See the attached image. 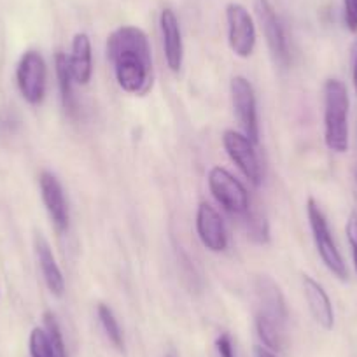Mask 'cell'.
<instances>
[{"label":"cell","mask_w":357,"mask_h":357,"mask_svg":"<svg viewBox=\"0 0 357 357\" xmlns=\"http://www.w3.org/2000/svg\"><path fill=\"white\" fill-rule=\"evenodd\" d=\"M116 82L128 95L144 97L153 88V54L142 29L123 25L109 36L105 46Z\"/></svg>","instance_id":"6da1fadb"},{"label":"cell","mask_w":357,"mask_h":357,"mask_svg":"<svg viewBox=\"0 0 357 357\" xmlns=\"http://www.w3.org/2000/svg\"><path fill=\"white\" fill-rule=\"evenodd\" d=\"M324 93V144L336 154L349 151V109L350 97L347 84L340 79H328L322 88Z\"/></svg>","instance_id":"7a4b0ae2"},{"label":"cell","mask_w":357,"mask_h":357,"mask_svg":"<svg viewBox=\"0 0 357 357\" xmlns=\"http://www.w3.org/2000/svg\"><path fill=\"white\" fill-rule=\"evenodd\" d=\"M307 218L319 257L322 259L324 266L333 273V277H336L342 282H347L349 280V270H347L345 259H343L342 252L336 245L335 236H333L331 228H329L328 218L322 212V208L319 207L315 198H308L307 200Z\"/></svg>","instance_id":"3957f363"},{"label":"cell","mask_w":357,"mask_h":357,"mask_svg":"<svg viewBox=\"0 0 357 357\" xmlns=\"http://www.w3.org/2000/svg\"><path fill=\"white\" fill-rule=\"evenodd\" d=\"M208 191L214 200L233 215H245L250 211L249 193L245 186L229 170L222 167H212L207 175Z\"/></svg>","instance_id":"277c9868"},{"label":"cell","mask_w":357,"mask_h":357,"mask_svg":"<svg viewBox=\"0 0 357 357\" xmlns=\"http://www.w3.org/2000/svg\"><path fill=\"white\" fill-rule=\"evenodd\" d=\"M16 84L26 104H43L47 89V65L39 51H25L20 58L16 67Z\"/></svg>","instance_id":"5b68a950"},{"label":"cell","mask_w":357,"mask_h":357,"mask_svg":"<svg viewBox=\"0 0 357 357\" xmlns=\"http://www.w3.org/2000/svg\"><path fill=\"white\" fill-rule=\"evenodd\" d=\"M226 23H228L229 50L238 58H250L257 43L256 23L250 13L238 2L226 6Z\"/></svg>","instance_id":"8992f818"},{"label":"cell","mask_w":357,"mask_h":357,"mask_svg":"<svg viewBox=\"0 0 357 357\" xmlns=\"http://www.w3.org/2000/svg\"><path fill=\"white\" fill-rule=\"evenodd\" d=\"M233 111L243 130V135L249 137L254 144L259 142V118H257V100L252 82L243 75H235L229 82Z\"/></svg>","instance_id":"52a82bcc"},{"label":"cell","mask_w":357,"mask_h":357,"mask_svg":"<svg viewBox=\"0 0 357 357\" xmlns=\"http://www.w3.org/2000/svg\"><path fill=\"white\" fill-rule=\"evenodd\" d=\"M222 147L229 160L236 165L243 177L257 188L263 181V170H261L259 158L256 153V144L249 140L243 133L235 132V130H225L222 133Z\"/></svg>","instance_id":"ba28073f"},{"label":"cell","mask_w":357,"mask_h":357,"mask_svg":"<svg viewBox=\"0 0 357 357\" xmlns=\"http://www.w3.org/2000/svg\"><path fill=\"white\" fill-rule=\"evenodd\" d=\"M256 15L273 60L280 67L286 68L289 65V44H287L286 30L275 8L270 0H256Z\"/></svg>","instance_id":"9c48e42d"},{"label":"cell","mask_w":357,"mask_h":357,"mask_svg":"<svg viewBox=\"0 0 357 357\" xmlns=\"http://www.w3.org/2000/svg\"><path fill=\"white\" fill-rule=\"evenodd\" d=\"M195 228L200 238L202 245L211 252H225L228 249V229H226L225 219L208 202H202L197 208V219Z\"/></svg>","instance_id":"30bf717a"},{"label":"cell","mask_w":357,"mask_h":357,"mask_svg":"<svg viewBox=\"0 0 357 357\" xmlns=\"http://www.w3.org/2000/svg\"><path fill=\"white\" fill-rule=\"evenodd\" d=\"M39 190L43 204L46 207L47 214H50L51 222L56 228L58 233H65L68 229V222H70V215H68L67 200H65L63 188L58 177L51 172L44 170L39 175Z\"/></svg>","instance_id":"8fae6325"},{"label":"cell","mask_w":357,"mask_h":357,"mask_svg":"<svg viewBox=\"0 0 357 357\" xmlns=\"http://www.w3.org/2000/svg\"><path fill=\"white\" fill-rule=\"evenodd\" d=\"M254 291H256L257 300L256 314L270 317L273 319V321H279L287 326L289 312H287L286 298H284L279 284H277L272 277L261 275L257 277L256 282H254Z\"/></svg>","instance_id":"7c38bea8"},{"label":"cell","mask_w":357,"mask_h":357,"mask_svg":"<svg viewBox=\"0 0 357 357\" xmlns=\"http://www.w3.org/2000/svg\"><path fill=\"white\" fill-rule=\"evenodd\" d=\"M161 37H163L165 61L170 72L178 74L184 63V43L181 23L170 8H165L160 15Z\"/></svg>","instance_id":"4fadbf2b"},{"label":"cell","mask_w":357,"mask_h":357,"mask_svg":"<svg viewBox=\"0 0 357 357\" xmlns=\"http://www.w3.org/2000/svg\"><path fill=\"white\" fill-rule=\"evenodd\" d=\"M301 286H303L305 300H307L308 310H310L314 321L326 331H331L335 328V308H333L331 298L326 293L322 284H319L314 277H301Z\"/></svg>","instance_id":"5bb4252c"},{"label":"cell","mask_w":357,"mask_h":357,"mask_svg":"<svg viewBox=\"0 0 357 357\" xmlns=\"http://www.w3.org/2000/svg\"><path fill=\"white\" fill-rule=\"evenodd\" d=\"M68 67H70V74L75 84H89L93 77V51H91V40H89L88 33L79 32L72 39Z\"/></svg>","instance_id":"9a60e30c"},{"label":"cell","mask_w":357,"mask_h":357,"mask_svg":"<svg viewBox=\"0 0 357 357\" xmlns=\"http://www.w3.org/2000/svg\"><path fill=\"white\" fill-rule=\"evenodd\" d=\"M33 247H36V256L37 261H39L40 273H43V279L46 282L47 289L51 291L53 296L61 298L65 294V279L50 243H47V240L40 233H37L33 236Z\"/></svg>","instance_id":"2e32d148"},{"label":"cell","mask_w":357,"mask_h":357,"mask_svg":"<svg viewBox=\"0 0 357 357\" xmlns=\"http://www.w3.org/2000/svg\"><path fill=\"white\" fill-rule=\"evenodd\" d=\"M54 72H56L61 105H63L67 116L75 119L79 114V104L77 98H75L74 95V77H72L70 74L67 54L61 53V51H58V53L54 54Z\"/></svg>","instance_id":"e0dca14e"},{"label":"cell","mask_w":357,"mask_h":357,"mask_svg":"<svg viewBox=\"0 0 357 357\" xmlns=\"http://www.w3.org/2000/svg\"><path fill=\"white\" fill-rule=\"evenodd\" d=\"M254 324H256V333L261 343L266 349L273 350V352H282L286 349V324L259 314H256Z\"/></svg>","instance_id":"ac0fdd59"},{"label":"cell","mask_w":357,"mask_h":357,"mask_svg":"<svg viewBox=\"0 0 357 357\" xmlns=\"http://www.w3.org/2000/svg\"><path fill=\"white\" fill-rule=\"evenodd\" d=\"M97 315H98V321H100L102 328H104L105 335H107L109 342H111L118 350L125 349V338H123L121 326H119V322H118V319H116L112 308L105 303H98Z\"/></svg>","instance_id":"d6986e66"},{"label":"cell","mask_w":357,"mask_h":357,"mask_svg":"<svg viewBox=\"0 0 357 357\" xmlns=\"http://www.w3.org/2000/svg\"><path fill=\"white\" fill-rule=\"evenodd\" d=\"M44 329H46L47 336H50V342L53 345L54 356L56 357H68L67 347H65L63 333H61L60 324L56 321V315L53 312H44Z\"/></svg>","instance_id":"ffe728a7"},{"label":"cell","mask_w":357,"mask_h":357,"mask_svg":"<svg viewBox=\"0 0 357 357\" xmlns=\"http://www.w3.org/2000/svg\"><path fill=\"white\" fill-rule=\"evenodd\" d=\"M29 350L32 357H56L46 329L33 328L29 336Z\"/></svg>","instance_id":"44dd1931"},{"label":"cell","mask_w":357,"mask_h":357,"mask_svg":"<svg viewBox=\"0 0 357 357\" xmlns=\"http://www.w3.org/2000/svg\"><path fill=\"white\" fill-rule=\"evenodd\" d=\"M243 218L247 221V233H249L250 238L257 243H266L268 238H270L266 219L261 218L259 214H252L250 211Z\"/></svg>","instance_id":"7402d4cb"},{"label":"cell","mask_w":357,"mask_h":357,"mask_svg":"<svg viewBox=\"0 0 357 357\" xmlns=\"http://www.w3.org/2000/svg\"><path fill=\"white\" fill-rule=\"evenodd\" d=\"M345 235H347V242H349L350 245V252H352L354 270H356L357 273V212H350L345 225Z\"/></svg>","instance_id":"603a6c76"},{"label":"cell","mask_w":357,"mask_h":357,"mask_svg":"<svg viewBox=\"0 0 357 357\" xmlns=\"http://www.w3.org/2000/svg\"><path fill=\"white\" fill-rule=\"evenodd\" d=\"M343 22L350 33H357V0H343Z\"/></svg>","instance_id":"cb8c5ba5"},{"label":"cell","mask_w":357,"mask_h":357,"mask_svg":"<svg viewBox=\"0 0 357 357\" xmlns=\"http://www.w3.org/2000/svg\"><path fill=\"white\" fill-rule=\"evenodd\" d=\"M215 350H218L219 357H236L233 340L228 333H221V335L215 338Z\"/></svg>","instance_id":"d4e9b609"},{"label":"cell","mask_w":357,"mask_h":357,"mask_svg":"<svg viewBox=\"0 0 357 357\" xmlns=\"http://www.w3.org/2000/svg\"><path fill=\"white\" fill-rule=\"evenodd\" d=\"M350 79H352L354 91L357 95V39L350 46Z\"/></svg>","instance_id":"484cf974"},{"label":"cell","mask_w":357,"mask_h":357,"mask_svg":"<svg viewBox=\"0 0 357 357\" xmlns=\"http://www.w3.org/2000/svg\"><path fill=\"white\" fill-rule=\"evenodd\" d=\"M254 357H277V354L264 345H256L254 347Z\"/></svg>","instance_id":"4316f807"},{"label":"cell","mask_w":357,"mask_h":357,"mask_svg":"<svg viewBox=\"0 0 357 357\" xmlns=\"http://www.w3.org/2000/svg\"><path fill=\"white\" fill-rule=\"evenodd\" d=\"M167 357H174V356H167Z\"/></svg>","instance_id":"83f0119b"}]
</instances>
